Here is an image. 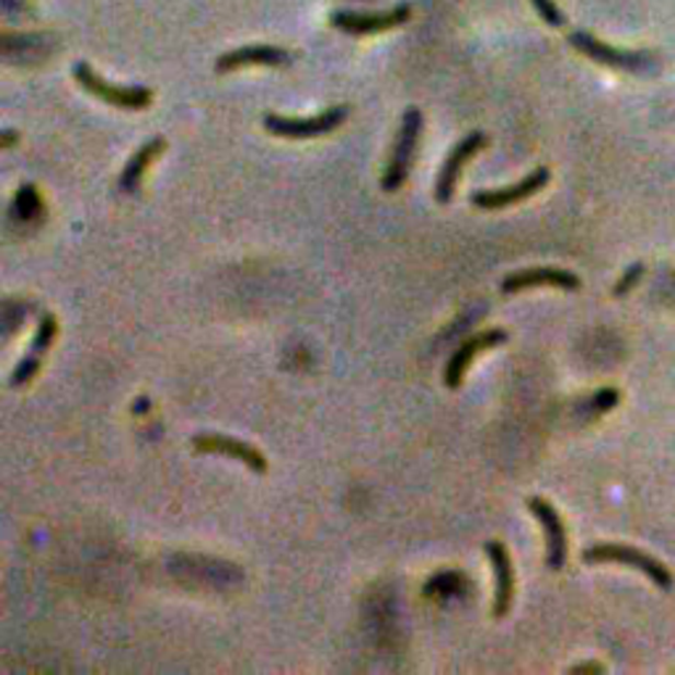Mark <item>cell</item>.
Instances as JSON below:
<instances>
[{
  "label": "cell",
  "instance_id": "7a4b0ae2",
  "mask_svg": "<svg viewBox=\"0 0 675 675\" xmlns=\"http://www.w3.org/2000/svg\"><path fill=\"white\" fill-rule=\"evenodd\" d=\"M583 562L586 564H628V568L644 573L649 581L654 583L660 591H673L675 577L671 570L665 568L660 560H654L647 551L631 547V544H591L588 549H583Z\"/></svg>",
  "mask_w": 675,
  "mask_h": 675
},
{
  "label": "cell",
  "instance_id": "9c48e42d",
  "mask_svg": "<svg viewBox=\"0 0 675 675\" xmlns=\"http://www.w3.org/2000/svg\"><path fill=\"white\" fill-rule=\"evenodd\" d=\"M528 510L541 523L544 538H547V568L560 573L564 564H568V530H564L560 512L541 496L528 499Z\"/></svg>",
  "mask_w": 675,
  "mask_h": 675
},
{
  "label": "cell",
  "instance_id": "ba28073f",
  "mask_svg": "<svg viewBox=\"0 0 675 675\" xmlns=\"http://www.w3.org/2000/svg\"><path fill=\"white\" fill-rule=\"evenodd\" d=\"M412 16V5L399 3L393 9L380 11V14H356V11H335L330 16V24L335 30L348 32V35H378V32L401 27Z\"/></svg>",
  "mask_w": 675,
  "mask_h": 675
},
{
  "label": "cell",
  "instance_id": "8fae6325",
  "mask_svg": "<svg viewBox=\"0 0 675 675\" xmlns=\"http://www.w3.org/2000/svg\"><path fill=\"white\" fill-rule=\"evenodd\" d=\"M544 285H549V288H560V290H577L581 288V277H577L575 272L560 270V267L520 270V272H512V275L504 277L502 294L512 296V294H520V290H528V288H544Z\"/></svg>",
  "mask_w": 675,
  "mask_h": 675
},
{
  "label": "cell",
  "instance_id": "277c9868",
  "mask_svg": "<svg viewBox=\"0 0 675 675\" xmlns=\"http://www.w3.org/2000/svg\"><path fill=\"white\" fill-rule=\"evenodd\" d=\"M570 45L583 54L591 61L602 64V67L609 69H620V71H633V75H644L654 67V56L647 54V50H622L613 48L609 43H602L599 37H594L586 30H575L570 35Z\"/></svg>",
  "mask_w": 675,
  "mask_h": 675
},
{
  "label": "cell",
  "instance_id": "3957f363",
  "mask_svg": "<svg viewBox=\"0 0 675 675\" xmlns=\"http://www.w3.org/2000/svg\"><path fill=\"white\" fill-rule=\"evenodd\" d=\"M71 75H75V80L82 84L88 93H93L95 99H101L103 103H108V106L114 108H125V112H142V108L151 106L153 93L148 88H142V84H114L106 82L103 77L90 67L88 61H77L75 69H71Z\"/></svg>",
  "mask_w": 675,
  "mask_h": 675
},
{
  "label": "cell",
  "instance_id": "ac0fdd59",
  "mask_svg": "<svg viewBox=\"0 0 675 675\" xmlns=\"http://www.w3.org/2000/svg\"><path fill=\"white\" fill-rule=\"evenodd\" d=\"M536 9V14L544 19V22L549 24V27H562L564 24V14L560 11V5L554 3V0H530Z\"/></svg>",
  "mask_w": 675,
  "mask_h": 675
},
{
  "label": "cell",
  "instance_id": "6da1fadb",
  "mask_svg": "<svg viewBox=\"0 0 675 675\" xmlns=\"http://www.w3.org/2000/svg\"><path fill=\"white\" fill-rule=\"evenodd\" d=\"M422 127H425V116L420 108H407V114L401 116L399 133H396V142L391 151V161H388L386 172L380 178V187L386 193H396L407 185L409 172H412L414 156H417V146L422 138Z\"/></svg>",
  "mask_w": 675,
  "mask_h": 675
},
{
  "label": "cell",
  "instance_id": "9a60e30c",
  "mask_svg": "<svg viewBox=\"0 0 675 675\" xmlns=\"http://www.w3.org/2000/svg\"><path fill=\"white\" fill-rule=\"evenodd\" d=\"M485 557L493 564V575H496V596H493V615L506 618L515 599V568H512V557L504 544L485 541Z\"/></svg>",
  "mask_w": 675,
  "mask_h": 675
},
{
  "label": "cell",
  "instance_id": "7c38bea8",
  "mask_svg": "<svg viewBox=\"0 0 675 675\" xmlns=\"http://www.w3.org/2000/svg\"><path fill=\"white\" fill-rule=\"evenodd\" d=\"M193 449L201 454H222V457L238 459V462H243L249 470L259 472V476L267 472V457L240 438L219 436V433H204V436L193 438Z\"/></svg>",
  "mask_w": 675,
  "mask_h": 675
},
{
  "label": "cell",
  "instance_id": "30bf717a",
  "mask_svg": "<svg viewBox=\"0 0 675 675\" xmlns=\"http://www.w3.org/2000/svg\"><path fill=\"white\" fill-rule=\"evenodd\" d=\"M506 338H510V333H506V330H502V328H493V330H485V333H476V335L465 338V343L457 348V352L451 354L449 365H446V369H444L446 386H449V388L462 386L467 369H470L472 362H476V356L480 352H489V348H493V346H502Z\"/></svg>",
  "mask_w": 675,
  "mask_h": 675
},
{
  "label": "cell",
  "instance_id": "44dd1931",
  "mask_svg": "<svg viewBox=\"0 0 675 675\" xmlns=\"http://www.w3.org/2000/svg\"><path fill=\"white\" fill-rule=\"evenodd\" d=\"M16 140H19V135L14 133V129H5L3 138H0V146H3V148H14Z\"/></svg>",
  "mask_w": 675,
  "mask_h": 675
},
{
  "label": "cell",
  "instance_id": "5b68a950",
  "mask_svg": "<svg viewBox=\"0 0 675 675\" xmlns=\"http://www.w3.org/2000/svg\"><path fill=\"white\" fill-rule=\"evenodd\" d=\"M348 106H330L317 116H281V114H267L264 116V129L277 138H290V140H309V138H322V135L333 133L346 122Z\"/></svg>",
  "mask_w": 675,
  "mask_h": 675
},
{
  "label": "cell",
  "instance_id": "5bb4252c",
  "mask_svg": "<svg viewBox=\"0 0 675 675\" xmlns=\"http://www.w3.org/2000/svg\"><path fill=\"white\" fill-rule=\"evenodd\" d=\"M56 333H58L56 317L50 314V311H45V314L41 317V324H37V333H35V341H32L30 352L22 356V362L16 365L14 375H11V386L14 388L27 386V382L41 373L45 354H48V348L54 346V341H56Z\"/></svg>",
  "mask_w": 675,
  "mask_h": 675
},
{
  "label": "cell",
  "instance_id": "d6986e66",
  "mask_svg": "<svg viewBox=\"0 0 675 675\" xmlns=\"http://www.w3.org/2000/svg\"><path fill=\"white\" fill-rule=\"evenodd\" d=\"M618 401H620L618 388H602V391L591 396V409H594V414L609 412L613 407H618Z\"/></svg>",
  "mask_w": 675,
  "mask_h": 675
},
{
  "label": "cell",
  "instance_id": "52a82bcc",
  "mask_svg": "<svg viewBox=\"0 0 675 675\" xmlns=\"http://www.w3.org/2000/svg\"><path fill=\"white\" fill-rule=\"evenodd\" d=\"M485 142H489V138H485L483 133H478V129H476V133L465 135V138L451 148V153L446 156V161L441 164V172H438V180H436V201H438V204H449V201L454 198V191H457L459 178H462V169L467 167V161H470L472 156L483 151Z\"/></svg>",
  "mask_w": 675,
  "mask_h": 675
},
{
  "label": "cell",
  "instance_id": "2e32d148",
  "mask_svg": "<svg viewBox=\"0 0 675 675\" xmlns=\"http://www.w3.org/2000/svg\"><path fill=\"white\" fill-rule=\"evenodd\" d=\"M164 148H167L164 138H153V140L142 142L138 151L133 153V159L127 161L125 169H122L119 191L129 193V196H133V193H138V187L142 183V174H146V169L151 167L161 153H164Z\"/></svg>",
  "mask_w": 675,
  "mask_h": 675
},
{
  "label": "cell",
  "instance_id": "8992f818",
  "mask_svg": "<svg viewBox=\"0 0 675 675\" xmlns=\"http://www.w3.org/2000/svg\"><path fill=\"white\" fill-rule=\"evenodd\" d=\"M549 180H551L549 169L538 167L528 174V178H523L520 183L506 185V187H491V191H476L470 201H472V206H476V209L502 211V209H506V206H515L525 198L536 196L538 191H544V187L549 185Z\"/></svg>",
  "mask_w": 675,
  "mask_h": 675
},
{
  "label": "cell",
  "instance_id": "4fadbf2b",
  "mask_svg": "<svg viewBox=\"0 0 675 675\" xmlns=\"http://www.w3.org/2000/svg\"><path fill=\"white\" fill-rule=\"evenodd\" d=\"M290 54L277 45H243V48L227 50L217 58V71L227 75V71L249 69V67H288Z\"/></svg>",
  "mask_w": 675,
  "mask_h": 675
},
{
  "label": "cell",
  "instance_id": "ffe728a7",
  "mask_svg": "<svg viewBox=\"0 0 675 675\" xmlns=\"http://www.w3.org/2000/svg\"><path fill=\"white\" fill-rule=\"evenodd\" d=\"M570 673H605L602 662H581V665L570 667Z\"/></svg>",
  "mask_w": 675,
  "mask_h": 675
},
{
  "label": "cell",
  "instance_id": "e0dca14e",
  "mask_svg": "<svg viewBox=\"0 0 675 675\" xmlns=\"http://www.w3.org/2000/svg\"><path fill=\"white\" fill-rule=\"evenodd\" d=\"M644 272H647V267L641 262H636V264H631V267H628L626 272H622V277L618 281V285H615V290L613 294L618 296V298H622V296H628L631 294V290L636 288V285L641 283V277H644Z\"/></svg>",
  "mask_w": 675,
  "mask_h": 675
}]
</instances>
